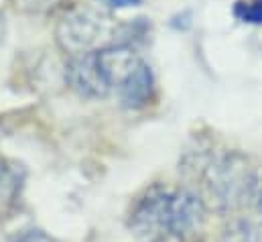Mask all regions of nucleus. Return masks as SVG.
Segmentation results:
<instances>
[{"mask_svg":"<svg viewBox=\"0 0 262 242\" xmlns=\"http://www.w3.org/2000/svg\"><path fill=\"white\" fill-rule=\"evenodd\" d=\"M152 92H155V77H152V71L146 63H142L130 79L118 90V100L124 108H130V110H136V108H142L150 102L152 98Z\"/></svg>","mask_w":262,"mask_h":242,"instance_id":"423d86ee","label":"nucleus"},{"mask_svg":"<svg viewBox=\"0 0 262 242\" xmlns=\"http://www.w3.org/2000/svg\"><path fill=\"white\" fill-rule=\"evenodd\" d=\"M173 189L165 185L148 187L132 206L130 230L142 240L169 236V201Z\"/></svg>","mask_w":262,"mask_h":242,"instance_id":"20e7f679","label":"nucleus"},{"mask_svg":"<svg viewBox=\"0 0 262 242\" xmlns=\"http://www.w3.org/2000/svg\"><path fill=\"white\" fill-rule=\"evenodd\" d=\"M220 242H262V234L250 220H232L224 226Z\"/></svg>","mask_w":262,"mask_h":242,"instance_id":"0eeeda50","label":"nucleus"},{"mask_svg":"<svg viewBox=\"0 0 262 242\" xmlns=\"http://www.w3.org/2000/svg\"><path fill=\"white\" fill-rule=\"evenodd\" d=\"M250 208L256 216V220L262 224V167L254 171V182H252V191H250Z\"/></svg>","mask_w":262,"mask_h":242,"instance_id":"1a4fd4ad","label":"nucleus"},{"mask_svg":"<svg viewBox=\"0 0 262 242\" xmlns=\"http://www.w3.org/2000/svg\"><path fill=\"white\" fill-rule=\"evenodd\" d=\"M254 171L238 151H220L199 161V197L217 214H232L250 201Z\"/></svg>","mask_w":262,"mask_h":242,"instance_id":"f03ea898","label":"nucleus"},{"mask_svg":"<svg viewBox=\"0 0 262 242\" xmlns=\"http://www.w3.org/2000/svg\"><path fill=\"white\" fill-rule=\"evenodd\" d=\"M55 35L59 47L71 57L114 45H130L128 27L94 8H77L67 12L57 23Z\"/></svg>","mask_w":262,"mask_h":242,"instance_id":"7ed1b4c3","label":"nucleus"},{"mask_svg":"<svg viewBox=\"0 0 262 242\" xmlns=\"http://www.w3.org/2000/svg\"><path fill=\"white\" fill-rule=\"evenodd\" d=\"M14 242H57V240L51 238L49 234H45L43 230H27V232L18 234Z\"/></svg>","mask_w":262,"mask_h":242,"instance_id":"9d476101","label":"nucleus"},{"mask_svg":"<svg viewBox=\"0 0 262 242\" xmlns=\"http://www.w3.org/2000/svg\"><path fill=\"white\" fill-rule=\"evenodd\" d=\"M8 182H10V173H8V169H6V167L2 165V161H0V189Z\"/></svg>","mask_w":262,"mask_h":242,"instance_id":"f8f14e48","label":"nucleus"},{"mask_svg":"<svg viewBox=\"0 0 262 242\" xmlns=\"http://www.w3.org/2000/svg\"><path fill=\"white\" fill-rule=\"evenodd\" d=\"M234 14L250 25H262V0H240L234 6Z\"/></svg>","mask_w":262,"mask_h":242,"instance_id":"6e6552de","label":"nucleus"},{"mask_svg":"<svg viewBox=\"0 0 262 242\" xmlns=\"http://www.w3.org/2000/svg\"><path fill=\"white\" fill-rule=\"evenodd\" d=\"M207 208L199 193L191 189H177L169 201V236L179 240H193L205 226Z\"/></svg>","mask_w":262,"mask_h":242,"instance_id":"39448f33","label":"nucleus"},{"mask_svg":"<svg viewBox=\"0 0 262 242\" xmlns=\"http://www.w3.org/2000/svg\"><path fill=\"white\" fill-rule=\"evenodd\" d=\"M100 2H104V4L110 6V8H126V6H136V4H140V0H100Z\"/></svg>","mask_w":262,"mask_h":242,"instance_id":"9b49d317","label":"nucleus"},{"mask_svg":"<svg viewBox=\"0 0 262 242\" xmlns=\"http://www.w3.org/2000/svg\"><path fill=\"white\" fill-rule=\"evenodd\" d=\"M142 63L144 61L132 49V45H114L94 53L69 57L66 77L71 90L79 96L98 100L118 94V90Z\"/></svg>","mask_w":262,"mask_h":242,"instance_id":"f257e3e1","label":"nucleus"}]
</instances>
